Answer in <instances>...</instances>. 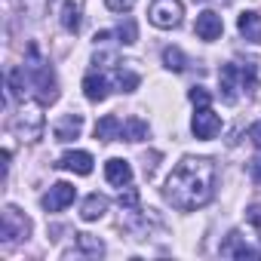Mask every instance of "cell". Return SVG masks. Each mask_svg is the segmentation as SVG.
<instances>
[{
	"instance_id": "6da1fadb",
	"label": "cell",
	"mask_w": 261,
	"mask_h": 261,
	"mask_svg": "<svg viewBox=\"0 0 261 261\" xmlns=\"http://www.w3.org/2000/svg\"><path fill=\"white\" fill-rule=\"evenodd\" d=\"M163 197L181 212L203 209L215 197V163L209 157H181L166 178Z\"/></svg>"
},
{
	"instance_id": "7a4b0ae2",
	"label": "cell",
	"mask_w": 261,
	"mask_h": 261,
	"mask_svg": "<svg viewBox=\"0 0 261 261\" xmlns=\"http://www.w3.org/2000/svg\"><path fill=\"white\" fill-rule=\"evenodd\" d=\"M43 126H46V114H43V101L25 98L19 114L13 117V133L22 142H37L43 136Z\"/></svg>"
},
{
	"instance_id": "3957f363",
	"label": "cell",
	"mask_w": 261,
	"mask_h": 261,
	"mask_svg": "<svg viewBox=\"0 0 261 261\" xmlns=\"http://www.w3.org/2000/svg\"><path fill=\"white\" fill-rule=\"evenodd\" d=\"M31 237V221L25 212H19L16 206H4V218H0V243L4 246H16L25 243Z\"/></svg>"
},
{
	"instance_id": "277c9868",
	"label": "cell",
	"mask_w": 261,
	"mask_h": 261,
	"mask_svg": "<svg viewBox=\"0 0 261 261\" xmlns=\"http://www.w3.org/2000/svg\"><path fill=\"white\" fill-rule=\"evenodd\" d=\"M181 16H185V7L181 0H154L151 10H148V19L154 28H163V31H172L181 25Z\"/></svg>"
},
{
	"instance_id": "5b68a950",
	"label": "cell",
	"mask_w": 261,
	"mask_h": 261,
	"mask_svg": "<svg viewBox=\"0 0 261 261\" xmlns=\"http://www.w3.org/2000/svg\"><path fill=\"white\" fill-rule=\"evenodd\" d=\"M31 56H34V62L28 65V71H31V80H34L37 92H40V101H56L59 98V80H56L53 68L46 62H40L34 49H31Z\"/></svg>"
},
{
	"instance_id": "8992f818",
	"label": "cell",
	"mask_w": 261,
	"mask_h": 261,
	"mask_svg": "<svg viewBox=\"0 0 261 261\" xmlns=\"http://www.w3.org/2000/svg\"><path fill=\"white\" fill-rule=\"evenodd\" d=\"M240 89H243V71L237 65H221V71H218V95H221V101L237 105Z\"/></svg>"
},
{
	"instance_id": "52a82bcc",
	"label": "cell",
	"mask_w": 261,
	"mask_h": 261,
	"mask_svg": "<svg viewBox=\"0 0 261 261\" xmlns=\"http://www.w3.org/2000/svg\"><path fill=\"white\" fill-rule=\"evenodd\" d=\"M191 133L197 136V139H203V142H209V139H215L218 133H221V117L206 105V108H197V114H194V120H191Z\"/></svg>"
},
{
	"instance_id": "ba28073f",
	"label": "cell",
	"mask_w": 261,
	"mask_h": 261,
	"mask_svg": "<svg viewBox=\"0 0 261 261\" xmlns=\"http://www.w3.org/2000/svg\"><path fill=\"white\" fill-rule=\"evenodd\" d=\"M74 197H77V188H74V185L56 181V185L43 194V209H46V212H62V209H68V206L74 203Z\"/></svg>"
},
{
	"instance_id": "9c48e42d",
	"label": "cell",
	"mask_w": 261,
	"mask_h": 261,
	"mask_svg": "<svg viewBox=\"0 0 261 261\" xmlns=\"http://www.w3.org/2000/svg\"><path fill=\"white\" fill-rule=\"evenodd\" d=\"M194 31H197V37H200V40L212 43V40H218V37H221V31H224V22H221V16H218L215 10H203V13L197 16V25H194Z\"/></svg>"
},
{
	"instance_id": "30bf717a",
	"label": "cell",
	"mask_w": 261,
	"mask_h": 261,
	"mask_svg": "<svg viewBox=\"0 0 261 261\" xmlns=\"http://www.w3.org/2000/svg\"><path fill=\"white\" fill-rule=\"evenodd\" d=\"M92 154L89 151H68V154H62L59 160H56V169H68V172H74V175H89L92 172Z\"/></svg>"
},
{
	"instance_id": "8fae6325",
	"label": "cell",
	"mask_w": 261,
	"mask_h": 261,
	"mask_svg": "<svg viewBox=\"0 0 261 261\" xmlns=\"http://www.w3.org/2000/svg\"><path fill=\"white\" fill-rule=\"evenodd\" d=\"M80 133H83V114H65L53 126L56 142H74V139H80Z\"/></svg>"
},
{
	"instance_id": "7c38bea8",
	"label": "cell",
	"mask_w": 261,
	"mask_h": 261,
	"mask_svg": "<svg viewBox=\"0 0 261 261\" xmlns=\"http://www.w3.org/2000/svg\"><path fill=\"white\" fill-rule=\"evenodd\" d=\"M105 178H108V185H114V188H126V185H133V166H129V160L111 157V160L105 163Z\"/></svg>"
},
{
	"instance_id": "4fadbf2b",
	"label": "cell",
	"mask_w": 261,
	"mask_h": 261,
	"mask_svg": "<svg viewBox=\"0 0 261 261\" xmlns=\"http://www.w3.org/2000/svg\"><path fill=\"white\" fill-rule=\"evenodd\" d=\"M95 139L98 142H117V139H123V120L114 117V114H105L95 123Z\"/></svg>"
},
{
	"instance_id": "5bb4252c",
	"label": "cell",
	"mask_w": 261,
	"mask_h": 261,
	"mask_svg": "<svg viewBox=\"0 0 261 261\" xmlns=\"http://www.w3.org/2000/svg\"><path fill=\"white\" fill-rule=\"evenodd\" d=\"M108 92H111L108 77H101V74H86V77H83V95H86L89 101H105Z\"/></svg>"
},
{
	"instance_id": "9a60e30c",
	"label": "cell",
	"mask_w": 261,
	"mask_h": 261,
	"mask_svg": "<svg viewBox=\"0 0 261 261\" xmlns=\"http://www.w3.org/2000/svg\"><path fill=\"white\" fill-rule=\"evenodd\" d=\"M237 28H240V34H243L249 43H261V16H258V13L246 10V13L237 19Z\"/></svg>"
},
{
	"instance_id": "2e32d148",
	"label": "cell",
	"mask_w": 261,
	"mask_h": 261,
	"mask_svg": "<svg viewBox=\"0 0 261 261\" xmlns=\"http://www.w3.org/2000/svg\"><path fill=\"white\" fill-rule=\"evenodd\" d=\"M105 212H108V197H101V194H89L83 200V206H80V218L83 221H98Z\"/></svg>"
},
{
	"instance_id": "e0dca14e",
	"label": "cell",
	"mask_w": 261,
	"mask_h": 261,
	"mask_svg": "<svg viewBox=\"0 0 261 261\" xmlns=\"http://www.w3.org/2000/svg\"><path fill=\"white\" fill-rule=\"evenodd\" d=\"M151 133V126L142 120V117H126L123 120V139L126 142H145Z\"/></svg>"
},
{
	"instance_id": "ac0fdd59",
	"label": "cell",
	"mask_w": 261,
	"mask_h": 261,
	"mask_svg": "<svg viewBox=\"0 0 261 261\" xmlns=\"http://www.w3.org/2000/svg\"><path fill=\"white\" fill-rule=\"evenodd\" d=\"M139 83H142V77H139L136 71H129V68H117V71H114V86H117L120 92H136Z\"/></svg>"
},
{
	"instance_id": "d6986e66",
	"label": "cell",
	"mask_w": 261,
	"mask_h": 261,
	"mask_svg": "<svg viewBox=\"0 0 261 261\" xmlns=\"http://www.w3.org/2000/svg\"><path fill=\"white\" fill-rule=\"evenodd\" d=\"M77 246H80L83 255H92V258H101L105 255V243L98 237H92V233H77Z\"/></svg>"
},
{
	"instance_id": "ffe728a7",
	"label": "cell",
	"mask_w": 261,
	"mask_h": 261,
	"mask_svg": "<svg viewBox=\"0 0 261 261\" xmlns=\"http://www.w3.org/2000/svg\"><path fill=\"white\" fill-rule=\"evenodd\" d=\"M163 65H166L169 71L181 74V71L188 68V59H185V53H181L178 46H166V49H163Z\"/></svg>"
},
{
	"instance_id": "44dd1931",
	"label": "cell",
	"mask_w": 261,
	"mask_h": 261,
	"mask_svg": "<svg viewBox=\"0 0 261 261\" xmlns=\"http://www.w3.org/2000/svg\"><path fill=\"white\" fill-rule=\"evenodd\" d=\"M62 28L71 31V34L80 28V10H77L74 0H65V7H62Z\"/></svg>"
},
{
	"instance_id": "7402d4cb",
	"label": "cell",
	"mask_w": 261,
	"mask_h": 261,
	"mask_svg": "<svg viewBox=\"0 0 261 261\" xmlns=\"http://www.w3.org/2000/svg\"><path fill=\"white\" fill-rule=\"evenodd\" d=\"M117 37H120V43H136L139 40V28H136V22L133 19H123V25L117 28Z\"/></svg>"
},
{
	"instance_id": "603a6c76",
	"label": "cell",
	"mask_w": 261,
	"mask_h": 261,
	"mask_svg": "<svg viewBox=\"0 0 261 261\" xmlns=\"http://www.w3.org/2000/svg\"><path fill=\"white\" fill-rule=\"evenodd\" d=\"M188 98H191L194 108H206V105H212V92H209L206 86H194V89L188 92Z\"/></svg>"
},
{
	"instance_id": "cb8c5ba5",
	"label": "cell",
	"mask_w": 261,
	"mask_h": 261,
	"mask_svg": "<svg viewBox=\"0 0 261 261\" xmlns=\"http://www.w3.org/2000/svg\"><path fill=\"white\" fill-rule=\"evenodd\" d=\"M117 203H120L123 209H139V191L126 185V188L120 191V197H117Z\"/></svg>"
},
{
	"instance_id": "d4e9b609",
	"label": "cell",
	"mask_w": 261,
	"mask_h": 261,
	"mask_svg": "<svg viewBox=\"0 0 261 261\" xmlns=\"http://www.w3.org/2000/svg\"><path fill=\"white\" fill-rule=\"evenodd\" d=\"M10 92L25 95V68H13L10 71Z\"/></svg>"
},
{
	"instance_id": "484cf974",
	"label": "cell",
	"mask_w": 261,
	"mask_h": 261,
	"mask_svg": "<svg viewBox=\"0 0 261 261\" xmlns=\"http://www.w3.org/2000/svg\"><path fill=\"white\" fill-rule=\"evenodd\" d=\"M46 4H49V0H22V7H25V13L31 19H40L46 13Z\"/></svg>"
},
{
	"instance_id": "4316f807",
	"label": "cell",
	"mask_w": 261,
	"mask_h": 261,
	"mask_svg": "<svg viewBox=\"0 0 261 261\" xmlns=\"http://www.w3.org/2000/svg\"><path fill=\"white\" fill-rule=\"evenodd\" d=\"M136 4H139V0H105V7H108L111 13H120V16H126Z\"/></svg>"
},
{
	"instance_id": "83f0119b",
	"label": "cell",
	"mask_w": 261,
	"mask_h": 261,
	"mask_svg": "<svg viewBox=\"0 0 261 261\" xmlns=\"http://www.w3.org/2000/svg\"><path fill=\"white\" fill-rule=\"evenodd\" d=\"M240 71H243V89H246V92H255V86H258V74H255V68L246 65V68H240Z\"/></svg>"
},
{
	"instance_id": "f1b7e54d",
	"label": "cell",
	"mask_w": 261,
	"mask_h": 261,
	"mask_svg": "<svg viewBox=\"0 0 261 261\" xmlns=\"http://www.w3.org/2000/svg\"><path fill=\"white\" fill-rule=\"evenodd\" d=\"M249 175H252V181L261 188V151H258V154L249 160Z\"/></svg>"
},
{
	"instance_id": "f546056e",
	"label": "cell",
	"mask_w": 261,
	"mask_h": 261,
	"mask_svg": "<svg viewBox=\"0 0 261 261\" xmlns=\"http://www.w3.org/2000/svg\"><path fill=\"white\" fill-rule=\"evenodd\" d=\"M249 136H252V142H255V145H258V148H261V123H258V126H252V129H249Z\"/></svg>"
}]
</instances>
